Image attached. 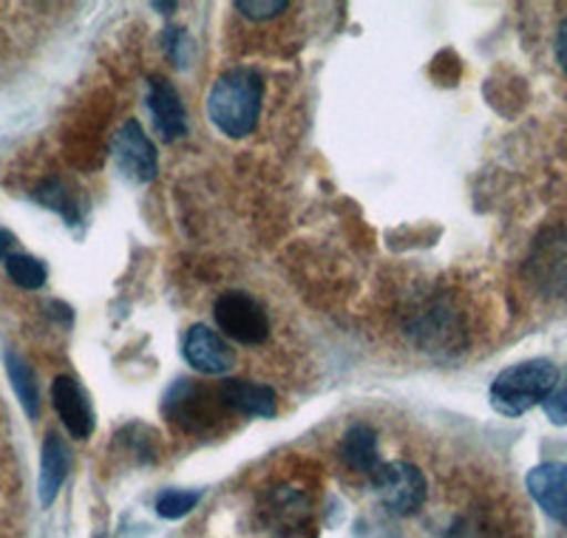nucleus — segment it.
<instances>
[{"label":"nucleus","instance_id":"obj_1","mask_svg":"<svg viewBox=\"0 0 567 538\" xmlns=\"http://www.w3.org/2000/svg\"><path fill=\"white\" fill-rule=\"evenodd\" d=\"M265 100V80L252 69H233L210 85L207 116L230 139L250 136L258 125Z\"/></svg>","mask_w":567,"mask_h":538},{"label":"nucleus","instance_id":"obj_2","mask_svg":"<svg viewBox=\"0 0 567 538\" xmlns=\"http://www.w3.org/2000/svg\"><path fill=\"white\" fill-rule=\"evenodd\" d=\"M556 380H559V372L550 360L536 358L516 363L491 383V405L505 417H523L525 411L548 397Z\"/></svg>","mask_w":567,"mask_h":538},{"label":"nucleus","instance_id":"obj_3","mask_svg":"<svg viewBox=\"0 0 567 538\" xmlns=\"http://www.w3.org/2000/svg\"><path fill=\"white\" fill-rule=\"evenodd\" d=\"M227 414L230 411L221 403L219 389H207L205 383H194V380H179L171 385L168 400H165V417L179 425L185 434H210L219 428V423H225Z\"/></svg>","mask_w":567,"mask_h":538},{"label":"nucleus","instance_id":"obj_4","mask_svg":"<svg viewBox=\"0 0 567 538\" xmlns=\"http://www.w3.org/2000/svg\"><path fill=\"white\" fill-rule=\"evenodd\" d=\"M409 334L417 340L420 349L437 354V358L463 352L465 343H468L463 314L443 298H434V301H429L423 309L414 312L412 323H409Z\"/></svg>","mask_w":567,"mask_h":538},{"label":"nucleus","instance_id":"obj_5","mask_svg":"<svg viewBox=\"0 0 567 538\" xmlns=\"http://www.w3.org/2000/svg\"><path fill=\"white\" fill-rule=\"evenodd\" d=\"M213 318H216V323H219L227 338L239 340L245 346H258L270 334L265 307L252 301L247 292H236V289L219 296V301L213 303Z\"/></svg>","mask_w":567,"mask_h":538},{"label":"nucleus","instance_id":"obj_6","mask_svg":"<svg viewBox=\"0 0 567 538\" xmlns=\"http://www.w3.org/2000/svg\"><path fill=\"white\" fill-rule=\"evenodd\" d=\"M378 499L398 516H412L425 501V476L412 462H389L372 474Z\"/></svg>","mask_w":567,"mask_h":538},{"label":"nucleus","instance_id":"obj_7","mask_svg":"<svg viewBox=\"0 0 567 538\" xmlns=\"http://www.w3.org/2000/svg\"><path fill=\"white\" fill-rule=\"evenodd\" d=\"M114 159L116 167L136 185H148L156 179V148L136 120L125 122L114 136Z\"/></svg>","mask_w":567,"mask_h":538},{"label":"nucleus","instance_id":"obj_8","mask_svg":"<svg viewBox=\"0 0 567 538\" xmlns=\"http://www.w3.org/2000/svg\"><path fill=\"white\" fill-rule=\"evenodd\" d=\"M530 278L548 296H567V232H554L536 244L528 261Z\"/></svg>","mask_w":567,"mask_h":538},{"label":"nucleus","instance_id":"obj_9","mask_svg":"<svg viewBox=\"0 0 567 538\" xmlns=\"http://www.w3.org/2000/svg\"><path fill=\"white\" fill-rule=\"evenodd\" d=\"M52 403L54 411L63 420L65 431H69L74 439H89L94 434V411H91L89 394H85L83 385L71 374H60L52 383Z\"/></svg>","mask_w":567,"mask_h":538},{"label":"nucleus","instance_id":"obj_10","mask_svg":"<svg viewBox=\"0 0 567 538\" xmlns=\"http://www.w3.org/2000/svg\"><path fill=\"white\" fill-rule=\"evenodd\" d=\"M185 360L202 374H227L236 365V354L227 346L225 338L207 327H190L182 340Z\"/></svg>","mask_w":567,"mask_h":538},{"label":"nucleus","instance_id":"obj_11","mask_svg":"<svg viewBox=\"0 0 567 538\" xmlns=\"http://www.w3.org/2000/svg\"><path fill=\"white\" fill-rule=\"evenodd\" d=\"M528 494L550 519L567 525V465L545 462L528 474Z\"/></svg>","mask_w":567,"mask_h":538},{"label":"nucleus","instance_id":"obj_12","mask_svg":"<svg viewBox=\"0 0 567 538\" xmlns=\"http://www.w3.org/2000/svg\"><path fill=\"white\" fill-rule=\"evenodd\" d=\"M148 111L156 134L165 142L182 139L187 134V116L179 94L165 77H154L148 85Z\"/></svg>","mask_w":567,"mask_h":538},{"label":"nucleus","instance_id":"obj_13","mask_svg":"<svg viewBox=\"0 0 567 538\" xmlns=\"http://www.w3.org/2000/svg\"><path fill=\"white\" fill-rule=\"evenodd\" d=\"M221 403L230 414H247V417H276V391L270 385L250 383V380H225L219 383Z\"/></svg>","mask_w":567,"mask_h":538},{"label":"nucleus","instance_id":"obj_14","mask_svg":"<svg viewBox=\"0 0 567 538\" xmlns=\"http://www.w3.org/2000/svg\"><path fill=\"white\" fill-rule=\"evenodd\" d=\"M71 462H74V456H71V448L65 445L63 436H60L58 431H49L43 443V454H40V482H38L40 501H43L45 507L58 499L60 487H63V482L69 479Z\"/></svg>","mask_w":567,"mask_h":538},{"label":"nucleus","instance_id":"obj_15","mask_svg":"<svg viewBox=\"0 0 567 538\" xmlns=\"http://www.w3.org/2000/svg\"><path fill=\"white\" fill-rule=\"evenodd\" d=\"M265 516L281 532H307L310 499L296 487H272L265 501Z\"/></svg>","mask_w":567,"mask_h":538},{"label":"nucleus","instance_id":"obj_16","mask_svg":"<svg viewBox=\"0 0 567 538\" xmlns=\"http://www.w3.org/2000/svg\"><path fill=\"white\" fill-rule=\"evenodd\" d=\"M341 459L358 474H374L381 468V454H378V434L369 425L358 423L343 434Z\"/></svg>","mask_w":567,"mask_h":538},{"label":"nucleus","instance_id":"obj_17","mask_svg":"<svg viewBox=\"0 0 567 538\" xmlns=\"http://www.w3.org/2000/svg\"><path fill=\"white\" fill-rule=\"evenodd\" d=\"M7 372H9V383H12V389H14V394H18L20 405H23V411H27V417L38 420L40 391H38V377H34L32 365L20 358L18 352H9L7 354Z\"/></svg>","mask_w":567,"mask_h":538},{"label":"nucleus","instance_id":"obj_18","mask_svg":"<svg viewBox=\"0 0 567 538\" xmlns=\"http://www.w3.org/2000/svg\"><path fill=\"white\" fill-rule=\"evenodd\" d=\"M7 272L20 289H40L45 283V278H49L45 263L34 256H23V252L7 258Z\"/></svg>","mask_w":567,"mask_h":538},{"label":"nucleus","instance_id":"obj_19","mask_svg":"<svg viewBox=\"0 0 567 538\" xmlns=\"http://www.w3.org/2000/svg\"><path fill=\"white\" fill-rule=\"evenodd\" d=\"M199 490H165L156 499V513L162 519H182L187 513L199 505Z\"/></svg>","mask_w":567,"mask_h":538},{"label":"nucleus","instance_id":"obj_20","mask_svg":"<svg viewBox=\"0 0 567 538\" xmlns=\"http://www.w3.org/2000/svg\"><path fill=\"white\" fill-rule=\"evenodd\" d=\"M34 199L43 201L45 207H52L54 213H60V216H63L69 225H74V221H78V201H74V196H69V193H65V187L60 185V182H52V185L40 187Z\"/></svg>","mask_w":567,"mask_h":538},{"label":"nucleus","instance_id":"obj_21","mask_svg":"<svg viewBox=\"0 0 567 538\" xmlns=\"http://www.w3.org/2000/svg\"><path fill=\"white\" fill-rule=\"evenodd\" d=\"M545 405V414L554 425H567V374L556 380V385L550 389V394L542 400Z\"/></svg>","mask_w":567,"mask_h":538},{"label":"nucleus","instance_id":"obj_22","mask_svg":"<svg viewBox=\"0 0 567 538\" xmlns=\"http://www.w3.org/2000/svg\"><path fill=\"white\" fill-rule=\"evenodd\" d=\"M287 7H290L287 0H265V3H261V0H239V3H236V12H241L250 20H270L276 18V14L287 12Z\"/></svg>","mask_w":567,"mask_h":538},{"label":"nucleus","instance_id":"obj_23","mask_svg":"<svg viewBox=\"0 0 567 538\" xmlns=\"http://www.w3.org/2000/svg\"><path fill=\"white\" fill-rule=\"evenodd\" d=\"M556 60H559L561 71L567 74V18L561 20L559 34H556Z\"/></svg>","mask_w":567,"mask_h":538},{"label":"nucleus","instance_id":"obj_24","mask_svg":"<svg viewBox=\"0 0 567 538\" xmlns=\"http://www.w3.org/2000/svg\"><path fill=\"white\" fill-rule=\"evenodd\" d=\"M14 244H18L14 232H9V230H3V227H0V261H7V258L12 256Z\"/></svg>","mask_w":567,"mask_h":538},{"label":"nucleus","instance_id":"obj_25","mask_svg":"<svg viewBox=\"0 0 567 538\" xmlns=\"http://www.w3.org/2000/svg\"><path fill=\"white\" fill-rule=\"evenodd\" d=\"M154 9H159V12H174L176 3H154Z\"/></svg>","mask_w":567,"mask_h":538}]
</instances>
